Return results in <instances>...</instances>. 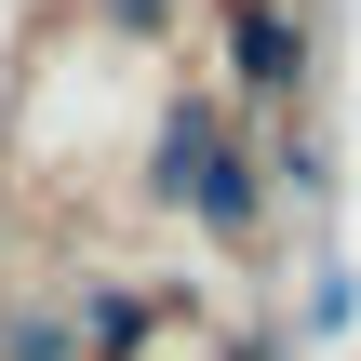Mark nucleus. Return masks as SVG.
I'll use <instances>...</instances> for the list:
<instances>
[{"mask_svg": "<svg viewBox=\"0 0 361 361\" xmlns=\"http://www.w3.org/2000/svg\"><path fill=\"white\" fill-rule=\"evenodd\" d=\"M228 54H241L255 94H295V80H308V13H295V0H241V13H228Z\"/></svg>", "mask_w": 361, "mask_h": 361, "instance_id": "1", "label": "nucleus"}]
</instances>
